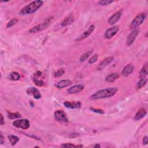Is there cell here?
Masks as SVG:
<instances>
[{
    "instance_id": "2",
    "label": "cell",
    "mask_w": 148,
    "mask_h": 148,
    "mask_svg": "<svg viewBox=\"0 0 148 148\" xmlns=\"http://www.w3.org/2000/svg\"><path fill=\"white\" fill-rule=\"evenodd\" d=\"M44 2L42 1H40V0L32 1L28 5H26L21 9L20 12V15H27L32 14L38 11L42 6Z\"/></svg>"
},
{
    "instance_id": "10",
    "label": "cell",
    "mask_w": 148,
    "mask_h": 148,
    "mask_svg": "<svg viewBox=\"0 0 148 148\" xmlns=\"http://www.w3.org/2000/svg\"><path fill=\"white\" fill-rule=\"evenodd\" d=\"M94 28H95V26L94 25H91L89 28L86 30L82 34H81L78 38L76 40V41H78V42H79V41H81L86 38H87V37H89L90 36V35L94 31Z\"/></svg>"
},
{
    "instance_id": "12",
    "label": "cell",
    "mask_w": 148,
    "mask_h": 148,
    "mask_svg": "<svg viewBox=\"0 0 148 148\" xmlns=\"http://www.w3.org/2000/svg\"><path fill=\"white\" fill-rule=\"evenodd\" d=\"M27 93L33 96L35 99H40L42 97L39 90L34 87L28 88V89L27 90Z\"/></svg>"
},
{
    "instance_id": "8",
    "label": "cell",
    "mask_w": 148,
    "mask_h": 148,
    "mask_svg": "<svg viewBox=\"0 0 148 148\" xmlns=\"http://www.w3.org/2000/svg\"><path fill=\"white\" fill-rule=\"evenodd\" d=\"M119 26H114L112 27H110L108 28L105 34H104V36L105 37V38L106 39H111L114 37L119 31Z\"/></svg>"
},
{
    "instance_id": "35",
    "label": "cell",
    "mask_w": 148,
    "mask_h": 148,
    "mask_svg": "<svg viewBox=\"0 0 148 148\" xmlns=\"http://www.w3.org/2000/svg\"><path fill=\"white\" fill-rule=\"evenodd\" d=\"M4 142H5V138L4 137L3 134L1 133V144L3 145L4 143Z\"/></svg>"
},
{
    "instance_id": "21",
    "label": "cell",
    "mask_w": 148,
    "mask_h": 148,
    "mask_svg": "<svg viewBox=\"0 0 148 148\" xmlns=\"http://www.w3.org/2000/svg\"><path fill=\"white\" fill-rule=\"evenodd\" d=\"M147 69H148V65L147 63H146L141 69L140 72H139V77L142 78H145V77L147 76Z\"/></svg>"
},
{
    "instance_id": "22",
    "label": "cell",
    "mask_w": 148,
    "mask_h": 148,
    "mask_svg": "<svg viewBox=\"0 0 148 148\" xmlns=\"http://www.w3.org/2000/svg\"><path fill=\"white\" fill-rule=\"evenodd\" d=\"M147 83V79L146 78H141L137 83L136 85V89L139 90L141 89L142 87H143Z\"/></svg>"
},
{
    "instance_id": "6",
    "label": "cell",
    "mask_w": 148,
    "mask_h": 148,
    "mask_svg": "<svg viewBox=\"0 0 148 148\" xmlns=\"http://www.w3.org/2000/svg\"><path fill=\"white\" fill-rule=\"evenodd\" d=\"M13 125L16 128L27 130L30 126V123L27 119H18L13 122Z\"/></svg>"
},
{
    "instance_id": "15",
    "label": "cell",
    "mask_w": 148,
    "mask_h": 148,
    "mask_svg": "<svg viewBox=\"0 0 148 148\" xmlns=\"http://www.w3.org/2000/svg\"><path fill=\"white\" fill-rule=\"evenodd\" d=\"M64 105L66 108L70 109H79L82 106V103L80 101H65Z\"/></svg>"
},
{
    "instance_id": "33",
    "label": "cell",
    "mask_w": 148,
    "mask_h": 148,
    "mask_svg": "<svg viewBox=\"0 0 148 148\" xmlns=\"http://www.w3.org/2000/svg\"><path fill=\"white\" fill-rule=\"evenodd\" d=\"M0 124H1V125H2V126L5 124V121H4V119L3 114H1V120H0Z\"/></svg>"
},
{
    "instance_id": "13",
    "label": "cell",
    "mask_w": 148,
    "mask_h": 148,
    "mask_svg": "<svg viewBox=\"0 0 148 148\" xmlns=\"http://www.w3.org/2000/svg\"><path fill=\"white\" fill-rule=\"evenodd\" d=\"M114 60V57L113 56L108 57L105 59H104L98 65L97 69L98 71L103 70L106 67H107L109 64L112 63Z\"/></svg>"
},
{
    "instance_id": "11",
    "label": "cell",
    "mask_w": 148,
    "mask_h": 148,
    "mask_svg": "<svg viewBox=\"0 0 148 148\" xmlns=\"http://www.w3.org/2000/svg\"><path fill=\"white\" fill-rule=\"evenodd\" d=\"M85 89V85L79 84L74 85L67 89V91L68 94H75L82 91Z\"/></svg>"
},
{
    "instance_id": "7",
    "label": "cell",
    "mask_w": 148,
    "mask_h": 148,
    "mask_svg": "<svg viewBox=\"0 0 148 148\" xmlns=\"http://www.w3.org/2000/svg\"><path fill=\"white\" fill-rule=\"evenodd\" d=\"M138 34L139 30L138 29L133 30L127 36V38L126 40V45L127 46H131L135 41Z\"/></svg>"
},
{
    "instance_id": "4",
    "label": "cell",
    "mask_w": 148,
    "mask_h": 148,
    "mask_svg": "<svg viewBox=\"0 0 148 148\" xmlns=\"http://www.w3.org/2000/svg\"><path fill=\"white\" fill-rule=\"evenodd\" d=\"M52 18H53L52 17H50V18H48V19L46 20L45 22L34 27L33 28H32L30 30L29 32L30 33H36V32H38L40 31L44 30L45 29L48 28L49 27V26L50 25V24L53 19Z\"/></svg>"
},
{
    "instance_id": "34",
    "label": "cell",
    "mask_w": 148,
    "mask_h": 148,
    "mask_svg": "<svg viewBox=\"0 0 148 148\" xmlns=\"http://www.w3.org/2000/svg\"><path fill=\"white\" fill-rule=\"evenodd\" d=\"M147 142H148V138L147 137L145 136L143 138V143L144 145H147Z\"/></svg>"
},
{
    "instance_id": "17",
    "label": "cell",
    "mask_w": 148,
    "mask_h": 148,
    "mask_svg": "<svg viewBox=\"0 0 148 148\" xmlns=\"http://www.w3.org/2000/svg\"><path fill=\"white\" fill-rule=\"evenodd\" d=\"M74 20H75V18H74V17L72 15H69L62 21L61 23V26L62 27H67L69 26L74 22Z\"/></svg>"
},
{
    "instance_id": "25",
    "label": "cell",
    "mask_w": 148,
    "mask_h": 148,
    "mask_svg": "<svg viewBox=\"0 0 148 148\" xmlns=\"http://www.w3.org/2000/svg\"><path fill=\"white\" fill-rule=\"evenodd\" d=\"M8 137L12 146L15 145L18 141H19V138L16 135H9Z\"/></svg>"
},
{
    "instance_id": "23",
    "label": "cell",
    "mask_w": 148,
    "mask_h": 148,
    "mask_svg": "<svg viewBox=\"0 0 148 148\" xmlns=\"http://www.w3.org/2000/svg\"><path fill=\"white\" fill-rule=\"evenodd\" d=\"M92 53V50H90V51H88V52L85 53L84 54H82L81 56L79 58L80 61H81V62L85 61L90 56Z\"/></svg>"
},
{
    "instance_id": "32",
    "label": "cell",
    "mask_w": 148,
    "mask_h": 148,
    "mask_svg": "<svg viewBox=\"0 0 148 148\" xmlns=\"http://www.w3.org/2000/svg\"><path fill=\"white\" fill-rule=\"evenodd\" d=\"M61 147H77V146L71 143H63L61 145Z\"/></svg>"
},
{
    "instance_id": "36",
    "label": "cell",
    "mask_w": 148,
    "mask_h": 148,
    "mask_svg": "<svg viewBox=\"0 0 148 148\" xmlns=\"http://www.w3.org/2000/svg\"><path fill=\"white\" fill-rule=\"evenodd\" d=\"M94 148H96V147H101V146L100 145H98V144H96V145H95L94 146H93Z\"/></svg>"
},
{
    "instance_id": "19",
    "label": "cell",
    "mask_w": 148,
    "mask_h": 148,
    "mask_svg": "<svg viewBox=\"0 0 148 148\" xmlns=\"http://www.w3.org/2000/svg\"><path fill=\"white\" fill-rule=\"evenodd\" d=\"M146 115V110L144 108H141L138 110L134 116V120H139L143 118Z\"/></svg>"
},
{
    "instance_id": "26",
    "label": "cell",
    "mask_w": 148,
    "mask_h": 148,
    "mask_svg": "<svg viewBox=\"0 0 148 148\" xmlns=\"http://www.w3.org/2000/svg\"><path fill=\"white\" fill-rule=\"evenodd\" d=\"M33 81H34L35 85L38 86H43L45 85V82L42 80L38 79V77H36L34 76Z\"/></svg>"
},
{
    "instance_id": "3",
    "label": "cell",
    "mask_w": 148,
    "mask_h": 148,
    "mask_svg": "<svg viewBox=\"0 0 148 148\" xmlns=\"http://www.w3.org/2000/svg\"><path fill=\"white\" fill-rule=\"evenodd\" d=\"M146 16L147 15L146 13H141L137 15L131 22V24L130 25V28L134 30L139 27L145 21Z\"/></svg>"
},
{
    "instance_id": "31",
    "label": "cell",
    "mask_w": 148,
    "mask_h": 148,
    "mask_svg": "<svg viewBox=\"0 0 148 148\" xmlns=\"http://www.w3.org/2000/svg\"><path fill=\"white\" fill-rule=\"evenodd\" d=\"M114 1H108V0H103V1H100L98 2L99 4L101 5H109L110 4L113 3Z\"/></svg>"
},
{
    "instance_id": "24",
    "label": "cell",
    "mask_w": 148,
    "mask_h": 148,
    "mask_svg": "<svg viewBox=\"0 0 148 148\" xmlns=\"http://www.w3.org/2000/svg\"><path fill=\"white\" fill-rule=\"evenodd\" d=\"M8 117L9 119L14 120L16 119H19L22 117L20 114L18 112H15V113H12L10 112H8Z\"/></svg>"
},
{
    "instance_id": "9",
    "label": "cell",
    "mask_w": 148,
    "mask_h": 148,
    "mask_svg": "<svg viewBox=\"0 0 148 148\" xmlns=\"http://www.w3.org/2000/svg\"><path fill=\"white\" fill-rule=\"evenodd\" d=\"M122 13H123V10L121 9L118 11L116 13H115L114 15H112L108 18V23L110 25H114L116 24L121 18Z\"/></svg>"
},
{
    "instance_id": "28",
    "label": "cell",
    "mask_w": 148,
    "mask_h": 148,
    "mask_svg": "<svg viewBox=\"0 0 148 148\" xmlns=\"http://www.w3.org/2000/svg\"><path fill=\"white\" fill-rule=\"evenodd\" d=\"M98 59V54H96L92 56L90 59V60H89V63L90 64H94V63H95L97 61Z\"/></svg>"
},
{
    "instance_id": "27",
    "label": "cell",
    "mask_w": 148,
    "mask_h": 148,
    "mask_svg": "<svg viewBox=\"0 0 148 148\" xmlns=\"http://www.w3.org/2000/svg\"><path fill=\"white\" fill-rule=\"evenodd\" d=\"M18 22V19L17 18H13L11 19L7 24V28H11L14 26H15Z\"/></svg>"
},
{
    "instance_id": "29",
    "label": "cell",
    "mask_w": 148,
    "mask_h": 148,
    "mask_svg": "<svg viewBox=\"0 0 148 148\" xmlns=\"http://www.w3.org/2000/svg\"><path fill=\"white\" fill-rule=\"evenodd\" d=\"M89 109L91 111H92V112H95L96 114H104V111L100 109H97V108H92V107H90Z\"/></svg>"
},
{
    "instance_id": "1",
    "label": "cell",
    "mask_w": 148,
    "mask_h": 148,
    "mask_svg": "<svg viewBox=\"0 0 148 148\" xmlns=\"http://www.w3.org/2000/svg\"><path fill=\"white\" fill-rule=\"evenodd\" d=\"M118 91V89L115 87H108L105 89H102L95 92L94 94L90 96L91 100H100L106 98H109L114 96L116 94Z\"/></svg>"
},
{
    "instance_id": "14",
    "label": "cell",
    "mask_w": 148,
    "mask_h": 148,
    "mask_svg": "<svg viewBox=\"0 0 148 148\" xmlns=\"http://www.w3.org/2000/svg\"><path fill=\"white\" fill-rule=\"evenodd\" d=\"M135 69V66L132 64H129L127 65L123 69L122 72V75L124 77H127L133 72Z\"/></svg>"
},
{
    "instance_id": "5",
    "label": "cell",
    "mask_w": 148,
    "mask_h": 148,
    "mask_svg": "<svg viewBox=\"0 0 148 148\" xmlns=\"http://www.w3.org/2000/svg\"><path fill=\"white\" fill-rule=\"evenodd\" d=\"M54 117L55 120L59 123L65 124L68 123V119L67 114L63 110H57L56 111L54 114Z\"/></svg>"
},
{
    "instance_id": "16",
    "label": "cell",
    "mask_w": 148,
    "mask_h": 148,
    "mask_svg": "<svg viewBox=\"0 0 148 148\" xmlns=\"http://www.w3.org/2000/svg\"><path fill=\"white\" fill-rule=\"evenodd\" d=\"M72 83V82L70 80H68V79L61 80L56 83V87L57 89H63L70 86Z\"/></svg>"
},
{
    "instance_id": "20",
    "label": "cell",
    "mask_w": 148,
    "mask_h": 148,
    "mask_svg": "<svg viewBox=\"0 0 148 148\" xmlns=\"http://www.w3.org/2000/svg\"><path fill=\"white\" fill-rule=\"evenodd\" d=\"M21 77L20 75L18 72H12L9 74V78L11 81H16L20 80Z\"/></svg>"
},
{
    "instance_id": "18",
    "label": "cell",
    "mask_w": 148,
    "mask_h": 148,
    "mask_svg": "<svg viewBox=\"0 0 148 148\" xmlns=\"http://www.w3.org/2000/svg\"><path fill=\"white\" fill-rule=\"evenodd\" d=\"M119 78V74L118 73H112L108 75L106 78H105V81L106 82L109 83H112L115 82L116 80H117Z\"/></svg>"
},
{
    "instance_id": "30",
    "label": "cell",
    "mask_w": 148,
    "mask_h": 148,
    "mask_svg": "<svg viewBox=\"0 0 148 148\" xmlns=\"http://www.w3.org/2000/svg\"><path fill=\"white\" fill-rule=\"evenodd\" d=\"M64 73H65V70L63 68L57 70L56 72H55L54 77H60L63 75Z\"/></svg>"
}]
</instances>
